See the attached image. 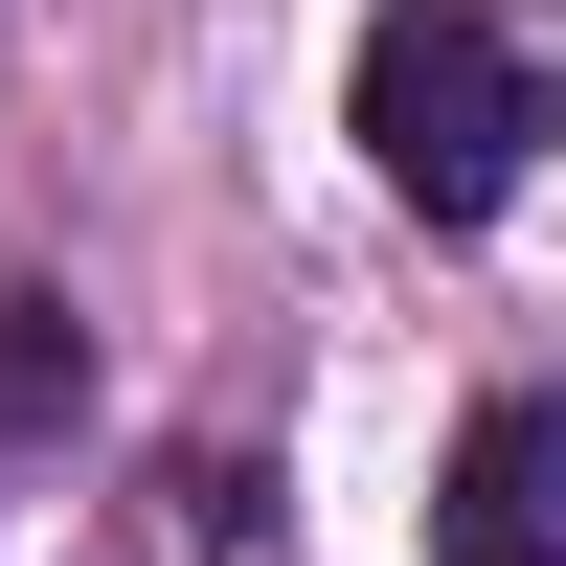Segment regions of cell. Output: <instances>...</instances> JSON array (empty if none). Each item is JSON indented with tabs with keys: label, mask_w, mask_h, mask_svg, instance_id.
I'll return each mask as SVG.
<instances>
[{
	"label": "cell",
	"mask_w": 566,
	"mask_h": 566,
	"mask_svg": "<svg viewBox=\"0 0 566 566\" xmlns=\"http://www.w3.org/2000/svg\"><path fill=\"white\" fill-rule=\"evenodd\" d=\"M340 136H363V181H386L408 227H499L544 181L566 91H544V45L499 23V0H386L363 69H340Z\"/></svg>",
	"instance_id": "obj_1"
},
{
	"label": "cell",
	"mask_w": 566,
	"mask_h": 566,
	"mask_svg": "<svg viewBox=\"0 0 566 566\" xmlns=\"http://www.w3.org/2000/svg\"><path fill=\"white\" fill-rule=\"evenodd\" d=\"M431 566H566V408H544V386H499L476 431H453V476H431Z\"/></svg>",
	"instance_id": "obj_2"
},
{
	"label": "cell",
	"mask_w": 566,
	"mask_h": 566,
	"mask_svg": "<svg viewBox=\"0 0 566 566\" xmlns=\"http://www.w3.org/2000/svg\"><path fill=\"white\" fill-rule=\"evenodd\" d=\"M69 386H91L69 295H0V453H45V431H69Z\"/></svg>",
	"instance_id": "obj_3"
}]
</instances>
